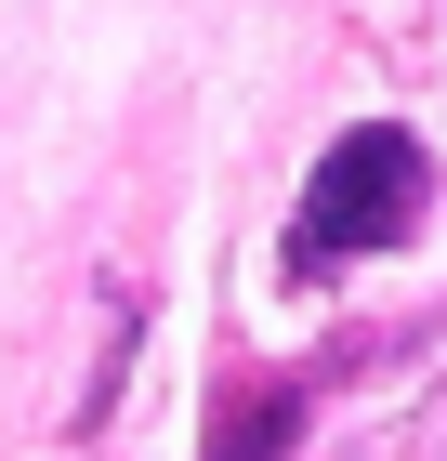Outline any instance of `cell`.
<instances>
[{
    "mask_svg": "<svg viewBox=\"0 0 447 461\" xmlns=\"http://www.w3.org/2000/svg\"><path fill=\"white\" fill-rule=\"evenodd\" d=\"M434 198V158H421L408 119H355L329 158L303 172V212H290V277H329L355 250H395Z\"/></svg>",
    "mask_w": 447,
    "mask_h": 461,
    "instance_id": "cell-1",
    "label": "cell"
},
{
    "mask_svg": "<svg viewBox=\"0 0 447 461\" xmlns=\"http://www.w3.org/2000/svg\"><path fill=\"white\" fill-rule=\"evenodd\" d=\"M290 448H303V383L250 369V383L210 395V448H198V461H290Z\"/></svg>",
    "mask_w": 447,
    "mask_h": 461,
    "instance_id": "cell-2",
    "label": "cell"
}]
</instances>
